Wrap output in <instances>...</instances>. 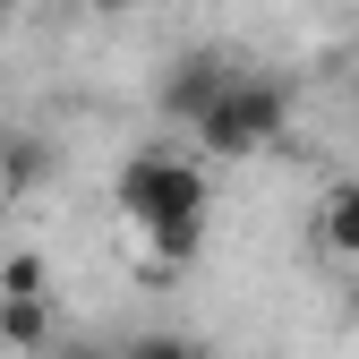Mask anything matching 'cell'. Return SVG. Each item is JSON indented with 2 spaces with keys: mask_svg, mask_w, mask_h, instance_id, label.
Returning a JSON list of instances; mask_svg holds the SVG:
<instances>
[{
  "mask_svg": "<svg viewBox=\"0 0 359 359\" xmlns=\"http://www.w3.org/2000/svg\"><path fill=\"white\" fill-rule=\"evenodd\" d=\"M317 248L359 265V180H334V189L317 197Z\"/></svg>",
  "mask_w": 359,
  "mask_h": 359,
  "instance_id": "277c9868",
  "label": "cell"
},
{
  "mask_svg": "<svg viewBox=\"0 0 359 359\" xmlns=\"http://www.w3.org/2000/svg\"><path fill=\"white\" fill-rule=\"evenodd\" d=\"M231 77H240V60H222V52H189V60H180V69L163 77V111L197 128V120L214 111V95H222Z\"/></svg>",
  "mask_w": 359,
  "mask_h": 359,
  "instance_id": "3957f363",
  "label": "cell"
},
{
  "mask_svg": "<svg viewBox=\"0 0 359 359\" xmlns=\"http://www.w3.org/2000/svg\"><path fill=\"white\" fill-rule=\"evenodd\" d=\"M95 9H128V0H95Z\"/></svg>",
  "mask_w": 359,
  "mask_h": 359,
  "instance_id": "8fae6325",
  "label": "cell"
},
{
  "mask_svg": "<svg viewBox=\"0 0 359 359\" xmlns=\"http://www.w3.org/2000/svg\"><path fill=\"white\" fill-rule=\"evenodd\" d=\"M43 359H111V351H103V342H52Z\"/></svg>",
  "mask_w": 359,
  "mask_h": 359,
  "instance_id": "9c48e42d",
  "label": "cell"
},
{
  "mask_svg": "<svg viewBox=\"0 0 359 359\" xmlns=\"http://www.w3.org/2000/svg\"><path fill=\"white\" fill-rule=\"evenodd\" d=\"M291 128V86L283 77H257V69H240L231 86L214 95V111L189 128V137L214 154V163H248V154H265Z\"/></svg>",
  "mask_w": 359,
  "mask_h": 359,
  "instance_id": "6da1fadb",
  "label": "cell"
},
{
  "mask_svg": "<svg viewBox=\"0 0 359 359\" xmlns=\"http://www.w3.org/2000/svg\"><path fill=\"white\" fill-rule=\"evenodd\" d=\"M111 359H214L205 342H189V334H128Z\"/></svg>",
  "mask_w": 359,
  "mask_h": 359,
  "instance_id": "52a82bcc",
  "label": "cell"
},
{
  "mask_svg": "<svg viewBox=\"0 0 359 359\" xmlns=\"http://www.w3.org/2000/svg\"><path fill=\"white\" fill-rule=\"evenodd\" d=\"M111 205L137 222V240L163 231V222H197L205 214V171L189 154H137V163L111 180Z\"/></svg>",
  "mask_w": 359,
  "mask_h": 359,
  "instance_id": "7a4b0ae2",
  "label": "cell"
},
{
  "mask_svg": "<svg viewBox=\"0 0 359 359\" xmlns=\"http://www.w3.org/2000/svg\"><path fill=\"white\" fill-rule=\"evenodd\" d=\"M43 163H52V154H43L34 137H9V146H0V189H34Z\"/></svg>",
  "mask_w": 359,
  "mask_h": 359,
  "instance_id": "ba28073f",
  "label": "cell"
},
{
  "mask_svg": "<svg viewBox=\"0 0 359 359\" xmlns=\"http://www.w3.org/2000/svg\"><path fill=\"white\" fill-rule=\"evenodd\" d=\"M0 342L9 351H52V299H0Z\"/></svg>",
  "mask_w": 359,
  "mask_h": 359,
  "instance_id": "5b68a950",
  "label": "cell"
},
{
  "mask_svg": "<svg viewBox=\"0 0 359 359\" xmlns=\"http://www.w3.org/2000/svg\"><path fill=\"white\" fill-rule=\"evenodd\" d=\"M0 299H52V265H43L34 248H18L9 265H0Z\"/></svg>",
  "mask_w": 359,
  "mask_h": 359,
  "instance_id": "8992f818",
  "label": "cell"
},
{
  "mask_svg": "<svg viewBox=\"0 0 359 359\" xmlns=\"http://www.w3.org/2000/svg\"><path fill=\"white\" fill-rule=\"evenodd\" d=\"M351 325H359V291H351Z\"/></svg>",
  "mask_w": 359,
  "mask_h": 359,
  "instance_id": "7c38bea8",
  "label": "cell"
},
{
  "mask_svg": "<svg viewBox=\"0 0 359 359\" xmlns=\"http://www.w3.org/2000/svg\"><path fill=\"white\" fill-rule=\"evenodd\" d=\"M9 9H18V0H0V26H9Z\"/></svg>",
  "mask_w": 359,
  "mask_h": 359,
  "instance_id": "30bf717a",
  "label": "cell"
}]
</instances>
